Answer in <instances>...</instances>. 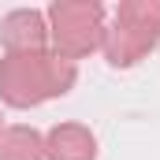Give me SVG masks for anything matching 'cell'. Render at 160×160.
<instances>
[{
    "label": "cell",
    "mask_w": 160,
    "mask_h": 160,
    "mask_svg": "<svg viewBox=\"0 0 160 160\" xmlns=\"http://www.w3.org/2000/svg\"><path fill=\"white\" fill-rule=\"evenodd\" d=\"M75 86V60L60 52H8L0 63V97L15 108L63 97Z\"/></svg>",
    "instance_id": "obj_1"
},
{
    "label": "cell",
    "mask_w": 160,
    "mask_h": 160,
    "mask_svg": "<svg viewBox=\"0 0 160 160\" xmlns=\"http://www.w3.org/2000/svg\"><path fill=\"white\" fill-rule=\"evenodd\" d=\"M157 34H160V0H130V4H119L116 26L104 30L108 63H116V67L138 63L157 45Z\"/></svg>",
    "instance_id": "obj_2"
},
{
    "label": "cell",
    "mask_w": 160,
    "mask_h": 160,
    "mask_svg": "<svg viewBox=\"0 0 160 160\" xmlns=\"http://www.w3.org/2000/svg\"><path fill=\"white\" fill-rule=\"evenodd\" d=\"M45 157L48 160H93L97 157V142L78 123H60L45 138Z\"/></svg>",
    "instance_id": "obj_5"
},
{
    "label": "cell",
    "mask_w": 160,
    "mask_h": 160,
    "mask_svg": "<svg viewBox=\"0 0 160 160\" xmlns=\"http://www.w3.org/2000/svg\"><path fill=\"white\" fill-rule=\"evenodd\" d=\"M48 19H52L56 48L67 60H78V56L104 45V11H101V4H89V0L71 4V0H63V4L48 8Z\"/></svg>",
    "instance_id": "obj_3"
},
{
    "label": "cell",
    "mask_w": 160,
    "mask_h": 160,
    "mask_svg": "<svg viewBox=\"0 0 160 160\" xmlns=\"http://www.w3.org/2000/svg\"><path fill=\"white\" fill-rule=\"evenodd\" d=\"M45 38H48V26H45L41 11H30V8L11 11L0 22V41L8 52H41Z\"/></svg>",
    "instance_id": "obj_4"
},
{
    "label": "cell",
    "mask_w": 160,
    "mask_h": 160,
    "mask_svg": "<svg viewBox=\"0 0 160 160\" xmlns=\"http://www.w3.org/2000/svg\"><path fill=\"white\" fill-rule=\"evenodd\" d=\"M0 160H45V142L30 127H8L0 134Z\"/></svg>",
    "instance_id": "obj_6"
},
{
    "label": "cell",
    "mask_w": 160,
    "mask_h": 160,
    "mask_svg": "<svg viewBox=\"0 0 160 160\" xmlns=\"http://www.w3.org/2000/svg\"><path fill=\"white\" fill-rule=\"evenodd\" d=\"M0 134H4V130H0Z\"/></svg>",
    "instance_id": "obj_7"
}]
</instances>
